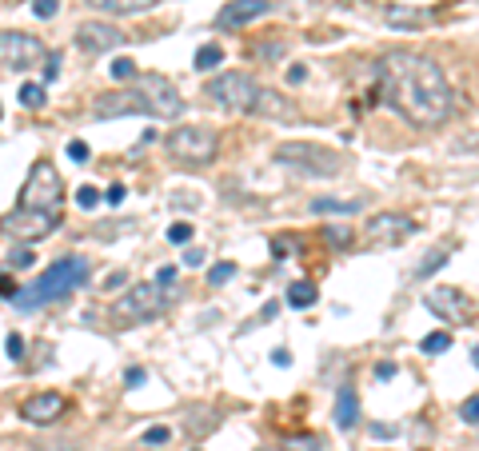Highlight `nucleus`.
Here are the masks:
<instances>
[{"label":"nucleus","mask_w":479,"mask_h":451,"mask_svg":"<svg viewBox=\"0 0 479 451\" xmlns=\"http://www.w3.org/2000/svg\"><path fill=\"white\" fill-rule=\"evenodd\" d=\"M380 96L416 128H435L452 116V84L423 52L392 49L380 56Z\"/></svg>","instance_id":"1"},{"label":"nucleus","mask_w":479,"mask_h":451,"mask_svg":"<svg viewBox=\"0 0 479 451\" xmlns=\"http://www.w3.org/2000/svg\"><path fill=\"white\" fill-rule=\"evenodd\" d=\"M96 116H156V120H176L184 116V96L176 92V84L168 76L148 72L136 76L128 88L120 92H108L92 104Z\"/></svg>","instance_id":"2"},{"label":"nucleus","mask_w":479,"mask_h":451,"mask_svg":"<svg viewBox=\"0 0 479 451\" xmlns=\"http://www.w3.org/2000/svg\"><path fill=\"white\" fill-rule=\"evenodd\" d=\"M84 280H88V260L84 256H60L56 264H49V268L40 272L28 288H20L13 300H16L20 312H32V307H44V304H52V300H64V296L76 292Z\"/></svg>","instance_id":"3"},{"label":"nucleus","mask_w":479,"mask_h":451,"mask_svg":"<svg viewBox=\"0 0 479 451\" xmlns=\"http://www.w3.org/2000/svg\"><path fill=\"white\" fill-rule=\"evenodd\" d=\"M272 160L288 172H304V176H319V180H328L340 172V156H336L332 148L324 144H312V140H288L272 152Z\"/></svg>","instance_id":"4"},{"label":"nucleus","mask_w":479,"mask_h":451,"mask_svg":"<svg viewBox=\"0 0 479 451\" xmlns=\"http://www.w3.org/2000/svg\"><path fill=\"white\" fill-rule=\"evenodd\" d=\"M64 204V184L60 172L52 168V160H32V168L25 176V188H20V208H32V212H60Z\"/></svg>","instance_id":"5"},{"label":"nucleus","mask_w":479,"mask_h":451,"mask_svg":"<svg viewBox=\"0 0 479 451\" xmlns=\"http://www.w3.org/2000/svg\"><path fill=\"white\" fill-rule=\"evenodd\" d=\"M256 92H260V84L248 72H220V76H212L208 88H204V96L224 112H252Z\"/></svg>","instance_id":"6"},{"label":"nucleus","mask_w":479,"mask_h":451,"mask_svg":"<svg viewBox=\"0 0 479 451\" xmlns=\"http://www.w3.org/2000/svg\"><path fill=\"white\" fill-rule=\"evenodd\" d=\"M216 148H220V136L208 124H184L168 136V152L180 164H208V160H216Z\"/></svg>","instance_id":"7"},{"label":"nucleus","mask_w":479,"mask_h":451,"mask_svg":"<svg viewBox=\"0 0 479 451\" xmlns=\"http://www.w3.org/2000/svg\"><path fill=\"white\" fill-rule=\"evenodd\" d=\"M168 307V296L160 284H136L112 304V319L116 324H140V319H156Z\"/></svg>","instance_id":"8"},{"label":"nucleus","mask_w":479,"mask_h":451,"mask_svg":"<svg viewBox=\"0 0 479 451\" xmlns=\"http://www.w3.org/2000/svg\"><path fill=\"white\" fill-rule=\"evenodd\" d=\"M44 56H49L44 40L32 37V32H20V28L0 32V64H4V68L25 72V68H37V64H44Z\"/></svg>","instance_id":"9"},{"label":"nucleus","mask_w":479,"mask_h":451,"mask_svg":"<svg viewBox=\"0 0 479 451\" xmlns=\"http://www.w3.org/2000/svg\"><path fill=\"white\" fill-rule=\"evenodd\" d=\"M60 224V212H32V208H16V212H8L4 216V232L16 236V240H25V244H32V240H44V236L52 232Z\"/></svg>","instance_id":"10"},{"label":"nucleus","mask_w":479,"mask_h":451,"mask_svg":"<svg viewBox=\"0 0 479 451\" xmlns=\"http://www.w3.org/2000/svg\"><path fill=\"white\" fill-rule=\"evenodd\" d=\"M423 307L428 312H435L440 319H447V324H471L475 319V307H471V300H467L459 288H431L428 296H423Z\"/></svg>","instance_id":"11"},{"label":"nucleus","mask_w":479,"mask_h":451,"mask_svg":"<svg viewBox=\"0 0 479 451\" xmlns=\"http://www.w3.org/2000/svg\"><path fill=\"white\" fill-rule=\"evenodd\" d=\"M411 232H416V224L407 216H400V212H380V216L368 220V244L371 248H392L400 240H407Z\"/></svg>","instance_id":"12"},{"label":"nucleus","mask_w":479,"mask_h":451,"mask_svg":"<svg viewBox=\"0 0 479 451\" xmlns=\"http://www.w3.org/2000/svg\"><path fill=\"white\" fill-rule=\"evenodd\" d=\"M124 32L116 25H104V20H84V25L76 28V44H80V49L84 52H112V49H120L124 44Z\"/></svg>","instance_id":"13"},{"label":"nucleus","mask_w":479,"mask_h":451,"mask_svg":"<svg viewBox=\"0 0 479 451\" xmlns=\"http://www.w3.org/2000/svg\"><path fill=\"white\" fill-rule=\"evenodd\" d=\"M64 407H68V400L60 391H37V395H28L20 403V419H28V424H56L64 415Z\"/></svg>","instance_id":"14"},{"label":"nucleus","mask_w":479,"mask_h":451,"mask_svg":"<svg viewBox=\"0 0 479 451\" xmlns=\"http://www.w3.org/2000/svg\"><path fill=\"white\" fill-rule=\"evenodd\" d=\"M272 13V0H228L220 13H216V25L220 28H244L252 20Z\"/></svg>","instance_id":"15"},{"label":"nucleus","mask_w":479,"mask_h":451,"mask_svg":"<svg viewBox=\"0 0 479 451\" xmlns=\"http://www.w3.org/2000/svg\"><path fill=\"white\" fill-rule=\"evenodd\" d=\"M256 116H268V120H295V104L280 92H272V88H260L256 92V104H252Z\"/></svg>","instance_id":"16"},{"label":"nucleus","mask_w":479,"mask_h":451,"mask_svg":"<svg viewBox=\"0 0 479 451\" xmlns=\"http://www.w3.org/2000/svg\"><path fill=\"white\" fill-rule=\"evenodd\" d=\"M380 16H383V25H392V28H411V32H416V28H428V25H431V13H428V8H411V4H388Z\"/></svg>","instance_id":"17"},{"label":"nucleus","mask_w":479,"mask_h":451,"mask_svg":"<svg viewBox=\"0 0 479 451\" xmlns=\"http://www.w3.org/2000/svg\"><path fill=\"white\" fill-rule=\"evenodd\" d=\"M336 424L344 427V431H352L359 424V395L352 383H344V388L336 391Z\"/></svg>","instance_id":"18"},{"label":"nucleus","mask_w":479,"mask_h":451,"mask_svg":"<svg viewBox=\"0 0 479 451\" xmlns=\"http://www.w3.org/2000/svg\"><path fill=\"white\" fill-rule=\"evenodd\" d=\"M88 8H96V13H108V16H132V13H144L152 8L156 0H84Z\"/></svg>","instance_id":"19"},{"label":"nucleus","mask_w":479,"mask_h":451,"mask_svg":"<svg viewBox=\"0 0 479 451\" xmlns=\"http://www.w3.org/2000/svg\"><path fill=\"white\" fill-rule=\"evenodd\" d=\"M359 200H332V196H316L312 200V212L316 216H328V212H336V216H352V212H359Z\"/></svg>","instance_id":"20"},{"label":"nucleus","mask_w":479,"mask_h":451,"mask_svg":"<svg viewBox=\"0 0 479 451\" xmlns=\"http://www.w3.org/2000/svg\"><path fill=\"white\" fill-rule=\"evenodd\" d=\"M316 300H319V292L312 288V284H292V288H288V304L300 307V312H304V307H312Z\"/></svg>","instance_id":"21"},{"label":"nucleus","mask_w":479,"mask_h":451,"mask_svg":"<svg viewBox=\"0 0 479 451\" xmlns=\"http://www.w3.org/2000/svg\"><path fill=\"white\" fill-rule=\"evenodd\" d=\"M16 96H20V104H25V108H44V100H49V92H44V84H25L20 88V92H16Z\"/></svg>","instance_id":"22"},{"label":"nucleus","mask_w":479,"mask_h":451,"mask_svg":"<svg viewBox=\"0 0 479 451\" xmlns=\"http://www.w3.org/2000/svg\"><path fill=\"white\" fill-rule=\"evenodd\" d=\"M220 61H224V49H220V44H204V49L196 52V68H200V72H212Z\"/></svg>","instance_id":"23"},{"label":"nucleus","mask_w":479,"mask_h":451,"mask_svg":"<svg viewBox=\"0 0 479 451\" xmlns=\"http://www.w3.org/2000/svg\"><path fill=\"white\" fill-rule=\"evenodd\" d=\"M324 244L347 248L352 244V228H347V224H324Z\"/></svg>","instance_id":"24"},{"label":"nucleus","mask_w":479,"mask_h":451,"mask_svg":"<svg viewBox=\"0 0 479 451\" xmlns=\"http://www.w3.org/2000/svg\"><path fill=\"white\" fill-rule=\"evenodd\" d=\"M419 348H423L428 355H443L447 348H452V336H447V331H431V336H423Z\"/></svg>","instance_id":"25"},{"label":"nucleus","mask_w":479,"mask_h":451,"mask_svg":"<svg viewBox=\"0 0 479 451\" xmlns=\"http://www.w3.org/2000/svg\"><path fill=\"white\" fill-rule=\"evenodd\" d=\"M108 72H112V80H136V61H128V56H116V61L108 64Z\"/></svg>","instance_id":"26"},{"label":"nucleus","mask_w":479,"mask_h":451,"mask_svg":"<svg viewBox=\"0 0 479 451\" xmlns=\"http://www.w3.org/2000/svg\"><path fill=\"white\" fill-rule=\"evenodd\" d=\"M236 276V264H216V268L208 272V284L212 288H220V284H228Z\"/></svg>","instance_id":"27"},{"label":"nucleus","mask_w":479,"mask_h":451,"mask_svg":"<svg viewBox=\"0 0 479 451\" xmlns=\"http://www.w3.org/2000/svg\"><path fill=\"white\" fill-rule=\"evenodd\" d=\"M100 200H104V196H100V188H92V184H84V188L76 192V204L80 208H96Z\"/></svg>","instance_id":"28"},{"label":"nucleus","mask_w":479,"mask_h":451,"mask_svg":"<svg viewBox=\"0 0 479 451\" xmlns=\"http://www.w3.org/2000/svg\"><path fill=\"white\" fill-rule=\"evenodd\" d=\"M32 13H37L40 20H49V16L60 13V0H32Z\"/></svg>","instance_id":"29"},{"label":"nucleus","mask_w":479,"mask_h":451,"mask_svg":"<svg viewBox=\"0 0 479 451\" xmlns=\"http://www.w3.org/2000/svg\"><path fill=\"white\" fill-rule=\"evenodd\" d=\"M283 451H319V439L316 436H304V439H288Z\"/></svg>","instance_id":"30"},{"label":"nucleus","mask_w":479,"mask_h":451,"mask_svg":"<svg viewBox=\"0 0 479 451\" xmlns=\"http://www.w3.org/2000/svg\"><path fill=\"white\" fill-rule=\"evenodd\" d=\"M459 415H464V424H475V427H479V395H471V400H464V407H459Z\"/></svg>","instance_id":"31"},{"label":"nucleus","mask_w":479,"mask_h":451,"mask_svg":"<svg viewBox=\"0 0 479 451\" xmlns=\"http://www.w3.org/2000/svg\"><path fill=\"white\" fill-rule=\"evenodd\" d=\"M168 240H172V244H188V240H192V224H172V228H168Z\"/></svg>","instance_id":"32"},{"label":"nucleus","mask_w":479,"mask_h":451,"mask_svg":"<svg viewBox=\"0 0 479 451\" xmlns=\"http://www.w3.org/2000/svg\"><path fill=\"white\" fill-rule=\"evenodd\" d=\"M32 264H37V256H32L28 248H20V252H13V256H8V268H32Z\"/></svg>","instance_id":"33"},{"label":"nucleus","mask_w":479,"mask_h":451,"mask_svg":"<svg viewBox=\"0 0 479 451\" xmlns=\"http://www.w3.org/2000/svg\"><path fill=\"white\" fill-rule=\"evenodd\" d=\"M56 72H60V52H49L44 56V80H56Z\"/></svg>","instance_id":"34"},{"label":"nucleus","mask_w":479,"mask_h":451,"mask_svg":"<svg viewBox=\"0 0 479 451\" xmlns=\"http://www.w3.org/2000/svg\"><path fill=\"white\" fill-rule=\"evenodd\" d=\"M68 156H72L76 164H88V144L84 140H72V144H68Z\"/></svg>","instance_id":"35"},{"label":"nucleus","mask_w":479,"mask_h":451,"mask_svg":"<svg viewBox=\"0 0 479 451\" xmlns=\"http://www.w3.org/2000/svg\"><path fill=\"white\" fill-rule=\"evenodd\" d=\"M443 264H447V256H443V252H435L431 260H423V268H419V276H431V272H435V268H443Z\"/></svg>","instance_id":"36"},{"label":"nucleus","mask_w":479,"mask_h":451,"mask_svg":"<svg viewBox=\"0 0 479 451\" xmlns=\"http://www.w3.org/2000/svg\"><path fill=\"white\" fill-rule=\"evenodd\" d=\"M144 367H128V371H124V383H128V388H140V383H144Z\"/></svg>","instance_id":"37"},{"label":"nucleus","mask_w":479,"mask_h":451,"mask_svg":"<svg viewBox=\"0 0 479 451\" xmlns=\"http://www.w3.org/2000/svg\"><path fill=\"white\" fill-rule=\"evenodd\" d=\"M168 436H172L168 427H148V431H144V443H164Z\"/></svg>","instance_id":"38"},{"label":"nucleus","mask_w":479,"mask_h":451,"mask_svg":"<svg viewBox=\"0 0 479 451\" xmlns=\"http://www.w3.org/2000/svg\"><path fill=\"white\" fill-rule=\"evenodd\" d=\"M120 200H124V184H112V188H104V204L116 208Z\"/></svg>","instance_id":"39"},{"label":"nucleus","mask_w":479,"mask_h":451,"mask_svg":"<svg viewBox=\"0 0 479 451\" xmlns=\"http://www.w3.org/2000/svg\"><path fill=\"white\" fill-rule=\"evenodd\" d=\"M4 348H8V355H13V360H20V355H25V340H20V336H8V343H4Z\"/></svg>","instance_id":"40"},{"label":"nucleus","mask_w":479,"mask_h":451,"mask_svg":"<svg viewBox=\"0 0 479 451\" xmlns=\"http://www.w3.org/2000/svg\"><path fill=\"white\" fill-rule=\"evenodd\" d=\"M184 264H188V268H200V264H204V252H200V248H188V252H184Z\"/></svg>","instance_id":"41"},{"label":"nucleus","mask_w":479,"mask_h":451,"mask_svg":"<svg viewBox=\"0 0 479 451\" xmlns=\"http://www.w3.org/2000/svg\"><path fill=\"white\" fill-rule=\"evenodd\" d=\"M156 284H160V288L176 284V268H160V272H156Z\"/></svg>","instance_id":"42"},{"label":"nucleus","mask_w":479,"mask_h":451,"mask_svg":"<svg viewBox=\"0 0 479 451\" xmlns=\"http://www.w3.org/2000/svg\"><path fill=\"white\" fill-rule=\"evenodd\" d=\"M16 292H20V288L8 280V272H0V296H16Z\"/></svg>","instance_id":"43"},{"label":"nucleus","mask_w":479,"mask_h":451,"mask_svg":"<svg viewBox=\"0 0 479 451\" xmlns=\"http://www.w3.org/2000/svg\"><path fill=\"white\" fill-rule=\"evenodd\" d=\"M304 76H307V68H300V64H292V68H288V84H300Z\"/></svg>","instance_id":"44"},{"label":"nucleus","mask_w":479,"mask_h":451,"mask_svg":"<svg viewBox=\"0 0 479 451\" xmlns=\"http://www.w3.org/2000/svg\"><path fill=\"white\" fill-rule=\"evenodd\" d=\"M124 280H128V276H124V272H112L108 280H104V288H108V292H112V288H120Z\"/></svg>","instance_id":"45"},{"label":"nucleus","mask_w":479,"mask_h":451,"mask_svg":"<svg viewBox=\"0 0 479 451\" xmlns=\"http://www.w3.org/2000/svg\"><path fill=\"white\" fill-rule=\"evenodd\" d=\"M376 376H380V379H392V376H395V364H388V360H383V364L376 367Z\"/></svg>","instance_id":"46"},{"label":"nucleus","mask_w":479,"mask_h":451,"mask_svg":"<svg viewBox=\"0 0 479 451\" xmlns=\"http://www.w3.org/2000/svg\"><path fill=\"white\" fill-rule=\"evenodd\" d=\"M471 360H475V367H479V348H475V352H471Z\"/></svg>","instance_id":"47"},{"label":"nucleus","mask_w":479,"mask_h":451,"mask_svg":"<svg viewBox=\"0 0 479 451\" xmlns=\"http://www.w3.org/2000/svg\"><path fill=\"white\" fill-rule=\"evenodd\" d=\"M0 112H4V108H0Z\"/></svg>","instance_id":"48"}]
</instances>
